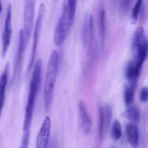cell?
<instances>
[{"label":"cell","mask_w":148,"mask_h":148,"mask_svg":"<svg viewBox=\"0 0 148 148\" xmlns=\"http://www.w3.org/2000/svg\"><path fill=\"white\" fill-rule=\"evenodd\" d=\"M12 7L11 3H9L7 9V14L5 17V21L4 24L2 37H1V56L2 58L5 57L8 49L11 43L12 37Z\"/></svg>","instance_id":"8992f818"},{"label":"cell","mask_w":148,"mask_h":148,"mask_svg":"<svg viewBox=\"0 0 148 148\" xmlns=\"http://www.w3.org/2000/svg\"><path fill=\"white\" fill-rule=\"evenodd\" d=\"M33 71L29 86V93L27 103L25 110L24 122H23V134L22 137L21 145L23 148L27 147L30 135L32 121H33V110L36 103V97L40 88L42 75V61L39 59L33 64Z\"/></svg>","instance_id":"6da1fadb"},{"label":"cell","mask_w":148,"mask_h":148,"mask_svg":"<svg viewBox=\"0 0 148 148\" xmlns=\"http://www.w3.org/2000/svg\"><path fill=\"white\" fill-rule=\"evenodd\" d=\"M1 12H2V4H1V1L0 0V15H1Z\"/></svg>","instance_id":"cb8c5ba5"},{"label":"cell","mask_w":148,"mask_h":148,"mask_svg":"<svg viewBox=\"0 0 148 148\" xmlns=\"http://www.w3.org/2000/svg\"><path fill=\"white\" fill-rule=\"evenodd\" d=\"M26 45H27V42L25 38L23 30H20L19 32L17 53H16V56L14 58V69H13V81H18L20 79Z\"/></svg>","instance_id":"52a82bcc"},{"label":"cell","mask_w":148,"mask_h":148,"mask_svg":"<svg viewBox=\"0 0 148 148\" xmlns=\"http://www.w3.org/2000/svg\"><path fill=\"white\" fill-rule=\"evenodd\" d=\"M68 7V11H69V18L71 25H72L75 19V14H76L77 8V0H66Z\"/></svg>","instance_id":"44dd1931"},{"label":"cell","mask_w":148,"mask_h":148,"mask_svg":"<svg viewBox=\"0 0 148 148\" xmlns=\"http://www.w3.org/2000/svg\"><path fill=\"white\" fill-rule=\"evenodd\" d=\"M78 107H79V117H80L81 128L83 132V134L85 135H88L92 130V120L88 112L86 105L83 101H79Z\"/></svg>","instance_id":"8fae6325"},{"label":"cell","mask_w":148,"mask_h":148,"mask_svg":"<svg viewBox=\"0 0 148 148\" xmlns=\"http://www.w3.org/2000/svg\"><path fill=\"white\" fill-rule=\"evenodd\" d=\"M36 0H25L24 6V33L26 42L30 39L33 31V25L34 20Z\"/></svg>","instance_id":"9c48e42d"},{"label":"cell","mask_w":148,"mask_h":148,"mask_svg":"<svg viewBox=\"0 0 148 148\" xmlns=\"http://www.w3.org/2000/svg\"><path fill=\"white\" fill-rule=\"evenodd\" d=\"M145 0H137L133 8L132 13L131 15V23L132 24H135L138 20V17L140 15L141 10L143 7Z\"/></svg>","instance_id":"d6986e66"},{"label":"cell","mask_w":148,"mask_h":148,"mask_svg":"<svg viewBox=\"0 0 148 148\" xmlns=\"http://www.w3.org/2000/svg\"><path fill=\"white\" fill-rule=\"evenodd\" d=\"M136 84L137 82H130V85L126 87L124 92V103L127 106L132 105L134 98Z\"/></svg>","instance_id":"e0dca14e"},{"label":"cell","mask_w":148,"mask_h":148,"mask_svg":"<svg viewBox=\"0 0 148 148\" xmlns=\"http://www.w3.org/2000/svg\"><path fill=\"white\" fill-rule=\"evenodd\" d=\"M89 20L90 14H86L84 17L83 22L81 29V39H82V44L85 46L88 45V35H89Z\"/></svg>","instance_id":"ac0fdd59"},{"label":"cell","mask_w":148,"mask_h":148,"mask_svg":"<svg viewBox=\"0 0 148 148\" xmlns=\"http://www.w3.org/2000/svg\"><path fill=\"white\" fill-rule=\"evenodd\" d=\"M98 29L99 36L101 44L104 46L106 40V12L104 10H101L98 16Z\"/></svg>","instance_id":"2e32d148"},{"label":"cell","mask_w":148,"mask_h":148,"mask_svg":"<svg viewBox=\"0 0 148 148\" xmlns=\"http://www.w3.org/2000/svg\"><path fill=\"white\" fill-rule=\"evenodd\" d=\"M58 69H59V54L56 50H53L51 53L48 62L46 78H45L44 90H43V101H44V106L46 111H49L51 106Z\"/></svg>","instance_id":"7a4b0ae2"},{"label":"cell","mask_w":148,"mask_h":148,"mask_svg":"<svg viewBox=\"0 0 148 148\" xmlns=\"http://www.w3.org/2000/svg\"><path fill=\"white\" fill-rule=\"evenodd\" d=\"M51 130V120L49 116H46L43 121L37 139H36V147H47L49 143V138H50Z\"/></svg>","instance_id":"30bf717a"},{"label":"cell","mask_w":148,"mask_h":148,"mask_svg":"<svg viewBox=\"0 0 148 148\" xmlns=\"http://www.w3.org/2000/svg\"><path fill=\"white\" fill-rule=\"evenodd\" d=\"M98 138L101 143L110 127L112 119V108L108 104L101 105L98 108Z\"/></svg>","instance_id":"ba28073f"},{"label":"cell","mask_w":148,"mask_h":148,"mask_svg":"<svg viewBox=\"0 0 148 148\" xmlns=\"http://www.w3.org/2000/svg\"><path fill=\"white\" fill-rule=\"evenodd\" d=\"M148 96V90L147 87H143L141 89L140 92V101L143 103H146L147 101Z\"/></svg>","instance_id":"7402d4cb"},{"label":"cell","mask_w":148,"mask_h":148,"mask_svg":"<svg viewBox=\"0 0 148 148\" xmlns=\"http://www.w3.org/2000/svg\"><path fill=\"white\" fill-rule=\"evenodd\" d=\"M132 0H121V8L124 12L128 10L129 7L130 6V3H131Z\"/></svg>","instance_id":"603a6c76"},{"label":"cell","mask_w":148,"mask_h":148,"mask_svg":"<svg viewBox=\"0 0 148 148\" xmlns=\"http://www.w3.org/2000/svg\"><path fill=\"white\" fill-rule=\"evenodd\" d=\"M111 137H112L113 140H119L122 135V130H121V126L119 121L118 120H115L112 125V128H111Z\"/></svg>","instance_id":"ffe728a7"},{"label":"cell","mask_w":148,"mask_h":148,"mask_svg":"<svg viewBox=\"0 0 148 148\" xmlns=\"http://www.w3.org/2000/svg\"><path fill=\"white\" fill-rule=\"evenodd\" d=\"M124 118L127 119L132 122L138 123L140 119V111L137 107L131 105L129 106L125 111L122 114Z\"/></svg>","instance_id":"9a60e30c"},{"label":"cell","mask_w":148,"mask_h":148,"mask_svg":"<svg viewBox=\"0 0 148 148\" xmlns=\"http://www.w3.org/2000/svg\"><path fill=\"white\" fill-rule=\"evenodd\" d=\"M71 26L72 25L69 22L67 2H66V0H65L62 5V13H61L57 25L55 27L54 33H53V40L56 46H60L63 45Z\"/></svg>","instance_id":"3957f363"},{"label":"cell","mask_w":148,"mask_h":148,"mask_svg":"<svg viewBox=\"0 0 148 148\" xmlns=\"http://www.w3.org/2000/svg\"><path fill=\"white\" fill-rule=\"evenodd\" d=\"M142 65H140L134 59L128 64L126 69V77L130 82H137V78L140 75L142 69Z\"/></svg>","instance_id":"4fadbf2b"},{"label":"cell","mask_w":148,"mask_h":148,"mask_svg":"<svg viewBox=\"0 0 148 148\" xmlns=\"http://www.w3.org/2000/svg\"><path fill=\"white\" fill-rule=\"evenodd\" d=\"M132 49L135 60L143 66L147 56V40L143 27H137L132 38Z\"/></svg>","instance_id":"277c9868"},{"label":"cell","mask_w":148,"mask_h":148,"mask_svg":"<svg viewBox=\"0 0 148 148\" xmlns=\"http://www.w3.org/2000/svg\"><path fill=\"white\" fill-rule=\"evenodd\" d=\"M45 12H46V6L43 3H41L39 7L38 14L37 19H36V23H35L34 27V33H33V46H32L31 54H30V62H29L28 65V71L33 68V64H34L35 59H36V52H37L38 45L39 43V38L40 36V32L42 29V24H43V19H44Z\"/></svg>","instance_id":"5b68a950"},{"label":"cell","mask_w":148,"mask_h":148,"mask_svg":"<svg viewBox=\"0 0 148 148\" xmlns=\"http://www.w3.org/2000/svg\"><path fill=\"white\" fill-rule=\"evenodd\" d=\"M9 77V64L5 66L4 71L0 77V118L1 113L4 106L6 96V90H7V82Z\"/></svg>","instance_id":"7c38bea8"},{"label":"cell","mask_w":148,"mask_h":148,"mask_svg":"<svg viewBox=\"0 0 148 148\" xmlns=\"http://www.w3.org/2000/svg\"><path fill=\"white\" fill-rule=\"evenodd\" d=\"M127 137L128 143L132 147H137L140 141L138 127L134 124H129L127 127Z\"/></svg>","instance_id":"5bb4252c"}]
</instances>
